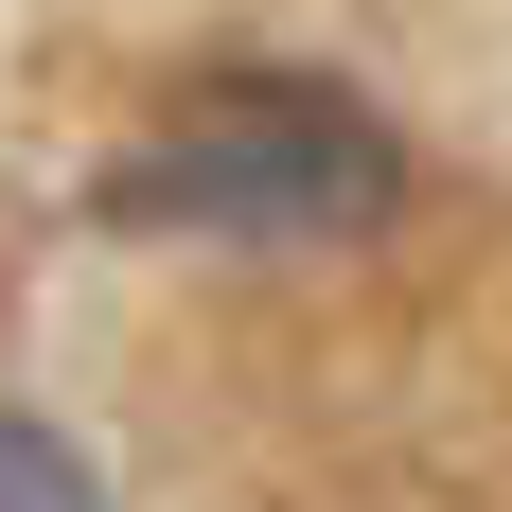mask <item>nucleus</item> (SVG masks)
Returning a JSON list of instances; mask_svg holds the SVG:
<instances>
[{"label": "nucleus", "instance_id": "1", "mask_svg": "<svg viewBox=\"0 0 512 512\" xmlns=\"http://www.w3.org/2000/svg\"><path fill=\"white\" fill-rule=\"evenodd\" d=\"M407 212V142L389 106L301 71V53H230L142 124V159L106 177V230H177V248H371Z\"/></svg>", "mask_w": 512, "mask_h": 512}, {"label": "nucleus", "instance_id": "2", "mask_svg": "<svg viewBox=\"0 0 512 512\" xmlns=\"http://www.w3.org/2000/svg\"><path fill=\"white\" fill-rule=\"evenodd\" d=\"M0 512H106V477L71 460V424H36V407H0Z\"/></svg>", "mask_w": 512, "mask_h": 512}]
</instances>
